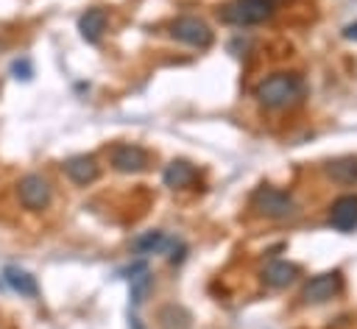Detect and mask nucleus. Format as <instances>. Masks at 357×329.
I'll return each mask as SVG.
<instances>
[{
    "mask_svg": "<svg viewBox=\"0 0 357 329\" xmlns=\"http://www.w3.org/2000/svg\"><path fill=\"white\" fill-rule=\"evenodd\" d=\"M301 92H304V84L293 72H276L257 86V98L268 109H284V106L296 103L301 98Z\"/></svg>",
    "mask_w": 357,
    "mask_h": 329,
    "instance_id": "f257e3e1",
    "label": "nucleus"
},
{
    "mask_svg": "<svg viewBox=\"0 0 357 329\" xmlns=\"http://www.w3.org/2000/svg\"><path fill=\"white\" fill-rule=\"evenodd\" d=\"M276 8V0H231L223 8V20L234 25H257L265 22Z\"/></svg>",
    "mask_w": 357,
    "mask_h": 329,
    "instance_id": "f03ea898",
    "label": "nucleus"
},
{
    "mask_svg": "<svg viewBox=\"0 0 357 329\" xmlns=\"http://www.w3.org/2000/svg\"><path fill=\"white\" fill-rule=\"evenodd\" d=\"M251 206H254L259 215H265V217H287V215L296 209L293 198H290L287 192L276 190V187H259V190L251 195Z\"/></svg>",
    "mask_w": 357,
    "mask_h": 329,
    "instance_id": "7ed1b4c3",
    "label": "nucleus"
},
{
    "mask_svg": "<svg viewBox=\"0 0 357 329\" xmlns=\"http://www.w3.org/2000/svg\"><path fill=\"white\" fill-rule=\"evenodd\" d=\"M17 192H20L22 206L31 209V212H42L50 204V184L42 176H36V173L22 176L20 184H17Z\"/></svg>",
    "mask_w": 357,
    "mask_h": 329,
    "instance_id": "20e7f679",
    "label": "nucleus"
},
{
    "mask_svg": "<svg viewBox=\"0 0 357 329\" xmlns=\"http://www.w3.org/2000/svg\"><path fill=\"white\" fill-rule=\"evenodd\" d=\"M170 33H173L178 42L190 45V47H209V42H212L209 25H206L204 20H198V17H178V20L170 25Z\"/></svg>",
    "mask_w": 357,
    "mask_h": 329,
    "instance_id": "39448f33",
    "label": "nucleus"
},
{
    "mask_svg": "<svg viewBox=\"0 0 357 329\" xmlns=\"http://www.w3.org/2000/svg\"><path fill=\"white\" fill-rule=\"evenodd\" d=\"M112 164L120 173H139L148 167V153L139 145H117L112 151Z\"/></svg>",
    "mask_w": 357,
    "mask_h": 329,
    "instance_id": "423d86ee",
    "label": "nucleus"
},
{
    "mask_svg": "<svg viewBox=\"0 0 357 329\" xmlns=\"http://www.w3.org/2000/svg\"><path fill=\"white\" fill-rule=\"evenodd\" d=\"M340 290V273L337 270H329V273H321V276H312L310 284L304 287V298L318 304V301H329L335 293Z\"/></svg>",
    "mask_w": 357,
    "mask_h": 329,
    "instance_id": "0eeeda50",
    "label": "nucleus"
},
{
    "mask_svg": "<svg viewBox=\"0 0 357 329\" xmlns=\"http://www.w3.org/2000/svg\"><path fill=\"white\" fill-rule=\"evenodd\" d=\"M329 223L337 229V231H351L357 226V195H343L332 204V212H329Z\"/></svg>",
    "mask_w": 357,
    "mask_h": 329,
    "instance_id": "6e6552de",
    "label": "nucleus"
},
{
    "mask_svg": "<svg viewBox=\"0 0 357 329\" xmlns=\"http://www.w3.org/2000/svg\"><path fill=\"white\" fill-rule=\"evenodd\" d=\"M3 279H6V284H8L14 293H20V296H28V298H36V296H39L36 279H33L28 270L17 268V265H6V268H3Z\"/></svg>",
    "mask_w": 357,
    "mask_h": 329,
    "instance_id": "1a4fd4ad",
    "label": "nucleus"
},
{
    "mask_svg": "<svg viewBox=\"0 0 357 329\" xmlns=\"http://www.w3.org/2000/svg\"><path fill=\"white\" fill-rule=\"evenodd\" d=\"M64 173L75 184H89L98 178V162H95V156H70L64 162Z\"/></svg>",
    "mask_w": 357,
    "mask_h": 329,
    "instance_id": "9d476101",
    "label": "nucleus"
},
{
    "mask_svg": "<svg viewBox=\"0 0 357 329\" xmlns=\"http://www.w3.org/2000/svg\"><path fill=\"white\" fill-rule=\"evenodd\" d=\"M78 31L86 42H98L100 33L106 31V11L103 8H89L81 20H78Z\"/></svg>",
    "mask_w": 357,
    "mask_h": 329,
    "instance_id": "9b49d317",
    "label": "nucleus"
},
{
    "mask_svg": "<svg viewBox=\"0 0 357 329\" xmlns=\"http://www.w3.org/2000/svg\"><path fill=\"white\" fill-rule=\"evenodd\" d=\"M162 178H165L167 187H187V184L195 181V167H192L190 162H181V159H178V162H170V164L165 167Z\"/></svg>",
    "mask_w": 357,
    "mask_h": 329,
    "instance_id": "f8f14e48",
    "label": "nucleus"
},
{
    "mask_svg": "<svg viewBox=\"0 0 357 329\" xmlns=\"http://www.w3.org/2000/svg\"><path fill=\"white\" fill-rule=\"evenodd\" d=\"M326 173L337 184H357V156H343V159L329 162Z\"/></svg>",
    "mask_w": 357,
    "mask_h": 329,
    "instance_id": "ddd939ff",
    "label": "nucleus"
},
{
    "mask_svg": "<svg viewBox=\"0 0 357 329\" xmlns=\"http://www.w3.org/2000/svg\"><path fill=\"white\" fill-rule=\"evenodd\" d=\"M159 329H192L190 312L178 304H165L159 309Z\"/></svg>",
    "mask_w": 357,
    "mask_h": 329,
    "instance_id": "4468645a",
    "label": "nucleus"
},
{
    "mask_svg": "<svg viewBox=\"0 0 357 329\" xmlns=\"http://www.w3.org/2000/svg\"><path fill=\"white\" fill-rule=\"evenodd\" d=\"M296 276H298V268H296V265H287V262H271V265L265 268V282H268L271 287H284V284H290Z\"/></svg>",
    "mask_w": 357,
    "mask_h": 329,
    "instance_id": "2eb2a0df",
    "label": "nucleus"
},
{
    "mask_svg": "<svg viewBox=\"0 0 357 329\" xmlns=\"http://www.w3.org/2000/svg\"><path fill=\"white\" fill-rule=\"evenodd\" d=\"M165 245H167V237H165L162 231H145L142 237L134 240V251H137V254H156V251H162Z\"/></svg>",
    "mask_w": 357,
    "mask_h": 329,
    "instance_id": "dca6fc26",
    "label": "nucleus"
},
{
    "mask_svg": "<svg viewBox=\"0 0 357 329\" xmlns=\"http://www.w3.org/2000/svg\"><path fill=\"white\" fill-rule=\"evenodd\" d=\"M128 279H131V301H134V304H142V301H145V293H148V287H151V273H148V268L139 270V276H128Z\"/></svg>",
    "mask_w": 357,
    "mask_h": 329,
    "instance_id": "f3484780",
    "label": "nucleus"
},
{
    "mask_svg": "<svg viewBox=\"0 0 357 329\" xmlns=\"http://www.w3.org/2000/svg\"><path fill=\"white\" fill-rule=\"evenodd\" d=\"M11 72L17 75V78H22V81H28L31 78V64L22 59V61H14V67H11Z\"/></svg>",
    "mask_w": 357,
    "mask_h": 329,
    "instance_id": "a211bd4d",
    "label": "nucleus"
},
{
    "mask_svg": "<svg viewBox=\"0 0 357 329\" xmlns=\"http://www.w3.org/2000/svg\"><path fill=\"white\" fill-rule=\"evenodd\" d=\"M346 36H349V39H357V22H354V25H349V28H346Z\"/></svg>",
    "mask_w": 357,
    "mask_h": 329,
    "instance_id": "6ab92c4d",
    "label": "nucleus"
}]
</instances>
